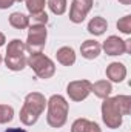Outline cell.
<instances>
[{
	"instance_id": "6da1fadb",
	"label": "cell",
	"mask_w": 131,
	"mask_h": 132,
	"mask_svg": "<svg viewBox=\"0 0 131 132\" xmlns=\"http://www.w3.org/2000/svg\"><path fill=\"white\" fill-rule=\"evenodd\" d=\"M131 112L130 95H116L108 97L102 103V120L110 129H117L122 125L123 115Z\"/></svg>"
},
{
	"instance_id": "7a4b0ae2",
	"label": "cell",
	"mask_w": 131,
	"mask_h": 132,
	"mask_svg": "<svg viewBox=\"0 0 131 132\" xmlns=\"http://www.w3.org/2000/svg\"><path fill=\"white\" fill-rule=\"evenodd\" d=\"M46 108V98L43 94L40 92H30L25 101H23V106L20 109V121L25 125V126H33L37 123L39 117L42 115V112L45 111Z\"/></svg>"
},
{
	"instance_id": "3957f363",
	"label": "cell",
	"mask_w": 131,
	"mask_h": 132,
	"mask_svg": "<svg viewBox=\"0 0 131 132\" xmlns=\"http://www.w3.org/2000/svg\"><path fill=\"white\" fill-rule=\"evenodd\" d=\"M46 108H48V114H46V123L54 128H63L68 120V112H69V103L66 98L60 94H54L46 100Z\"/></svg>"
},
{
	"instance_id": "277c9868",
	"label": "cell",
	"mask_w": 131,
	"mask_h": 132,
	"mask_svg": "<svg viewBox=\"0 0 131 132\" xmlns=\"http://www.w3.org/2000/svg\"><path fill=\"white\" fill-rule=\"evenodd\" d=\"M26 66H30L34 71V74L42 78V80H48L56 74V65L54 62L45 55L43 52H34L30 54L28 60H26Z\"/></svg>"
},
{
	"instance_id": "5b68a950",
	"label": "cell",
	"mask_w": 131,
	"mask_h": 132,
	"mask_svg": "<svg viewBox=\"0 0 131 132\" xmlns=\"http://www.w3.org/2000/svg\"><path fill=\"white\" fill-rule=\"evenodd\" d=\"M48 31L45 25H30L28 37H26V51L30 54L34 52H42V49L46 45Z\"/></svg>"
},
{
	"instance_id": "8992f818",
	"label": "cell",
	"mask_w": 131,
	"mask_h": 132,
	"mask_svg": "<svg viewBox=\"0 0 131 132\" xmlns=\"http://www.w3.org/2000/svg\"><path fill=\"white\" fill-rule=\"evenodd\" d=\"M66 94L72 101H83L91 94V81L90 80H74L66 86Z\"/></svg>"
},
{
	"instance_id": "52a82bcc",
	"label": "cell",
	"mask_w": 131,
	"mask_h": 132,
	"mask_svg": "<svg viewBox=\"0 0 131 132\" xmlns=\"http://www.w3.org/2000/svg\"><path fill=\"white\" fill-rule=\"evenodd\" d=\"M93 5H94V0H72L69 8V20L76 25L82 23L86 19L88 12L91 11Z\"/></svg>"
},
{
	"instance_id": "ba28073f",
	"label": "cell",
	"mask_w": 131,
	"mask_h": 132,
	"mask_svg": "<svg viewBox=\"0 0 131 132\" xmlns=\"http://www.w3.org/2000/svg\"><path fill=\"white\" fill-rule=\"evenodd\" d=\"M102 49L105 51L106 55H111V57L127 54V51H125V40H122V38L117 37V35H110V37H106V40H105L103 45H102Z\"/></svg>"
},
{
	"instance_id": "9c48e42d",
	"label": "cell",
	"mask_w": 131,
	"mask_h": 132,
	"mask_svg": "<svg viewBox=\"0 0 131 132\" xmlns=\"http://www.w3.org/2000/svg\"><path fill=\"white\" fill-rule=\"evenodd\" d=\"M106 77H108V81H113V83H122L125 78H127V66L123 63H119V62H113L106 66V71H105Z\"/></svg>"
},
{
	"instance_id": "30bf717a",
	"label": "cell",
	"mask_w": 131,
	"mask_h": 132,
	"mask_svg": "<svg viewBox=\"0 0 131 132\" xmlns=\"http://www.w3.org/2000/svg\"><path fill=\"white\" fill-rule=\"evenodd\" d=\"M102 52V45L96 40H85L80 45V54L86 60H94L97 59Z\"/></svg>"
},
{
	"instance_id": "8fae6325",
	"label": "cell",
	"mask_w": 131,
	"mask_h": 132,
	"mask_svg": "<svg viewBox=\"0 0 131 132\" xmlns=\"http://www.w3.org/2000/svg\"><path fill=\"white\" fill-rule=\"evenodd\" d=\"M71 132H102V129L96 121L86 118H77L71 125Z\"/></svg>"
},
{
	"instance_id": "7c38bea8",
	"label": "cell",
	"mask_w": 131,
	"mask_h": 132,
	"mask_svg": "<svg viewBox=\"0 0 131 132\" xmlns=\"http://www.w3.org/2000/svg\"><path fill=\"white\" fill-rule=\"evenodd\" d=\"M91 92L97 97V98H108L113 92V85L108 80H99L96 83H91Z\"/></svg>"
},
{
	"instance_id": "4fadbf2b",
	"label": "cell",
	"mask_w": 131,
	"mask_h": 132,
	"mask_svg": "<svg viewBox=\"0 0 131 132\" xmlns=\"http://www.w3.org/2000/svg\"><path fill=\"white\" fill-rule=\"evenodd\" d=\"M56 59H57V62H59L60 65L72 66L76 63V52H74V49L69 48V46H62V48L57 49Z\"/></svg>"
},
{
	"instance_id": "5bb4252c",
	"label": "cell",
	"mask_w": 131,
	"mask_h": 132,
	"mask_svg": "<svg viewBox=\"0 0 131 132\" xmlns=\"http://www.w3.org/2000/svg\"><path fill=\"white\" fill-rule=\"evenodd\" d=\"M106 29H108V22L100 15L93 17L88 22V32L93 35H102V34H105Z\"/></svg>"
},
{
	"instance_id": "9a60e30c",
	"label": "cell",
	"mask_w": 131,
	"mask_h": 132,
	"mask_svg": "<svg viewBox=\"0 0 131 132\" xmlns=\"http://www.w3.org/2000/svg\"><path fill=\"white\" fill-rule=\"evenodd\" d=\"M26 60H28L26 55H14V57L6 55L5 57V65H6L8 69L17 72V71H22V69L26 68Z\"/></svg>"
},
{
	"instance_id": "2e32d148",
	"label": "cell",
	"mask_w": 131,
	"mask_h": 132,
	"mask_svg": "<svg viewBox=\"0 0 131 132\" xmlns=\"http://www.w3.org/2000/svg\"><path fill=\"white\" fill-rule=\"evenodd\" d=\"M9 25L19 31L22 29H26L30 26V17L25 15L23 12H12L9 15Z\"/></svg>"
},
{
	"instance_id": "e0dca14e",
	"label": "cell",
	"mask_w": 131,
	"mask_h": 132,
	"mask_svg": "<svg viewBox=\"0 0 131 132\" xmlns=\"http://www.w3.org/2000/svg\"><path fill=\"white\" fill-rule=\"evenodd\" d=\"M25 52H26V45H25V42H22L19 38H12L6 46V55H11V57L25 55Z\"/></svg>"
},
{
	"instance_id": "ac0fdd59",
	"label": "cell",
	"mask_w": 131,
	"mask_h": 132,
	"mask_svg": "<svg viewBox=\"0 0 131 132\" xmlns=\"http://www.w3.org/2000/svg\"><path fill=\"white\" fill-rule=\"evenodd\" d=\"M49 11L56 15H62L66 11V0H48L46 2Z\"/></svg>"
},
{
	"instance_id": "d6986e66",
	"label": "cell",
	"mask_w": 131,
	"mask_h": 132,
	"mask_svg": "<svg viewBox=\"0 0 131 132\" xmlns=\"http://www.w3.org/2000/svg\"><path fill=\"white\" fill-rule=\"evenodd\" d=\"M14 118V109L9 104H0V125H6L12 121Z\"/></svg>"
},
{
	"instance_id": "ffe728a7",
	"label": "cell",
	"mask_w": 131,
	"mask_h": 132,
	"mask_svg": "<svg viewBox=\"0 0 131 132\" xmlns=\"http://www.w3.org/2000/svg\"><path fill=\"white\" fill-rule=\"evenodd\" d=\"M25 2H26V9L30 11V14H35V12L45 11L46 0H25Z\"/></svg>"
},
{
	"instance_id": "44dd1931",
	"label": "cell",
	"mask_w": 131,
	"mask_h": 132,
	"mask_svg": "<svg viewBox=\"0 0 131 132\" xmlns=\"http://www.w3.org/2000/svg\"><path fill=\"white\" fill-rule=\"evenodd\" d=\"M117 29L122 34L130 35L131 34V15H125V17L117 20Z\"/></svg>"
},
{
	"instance_id": "7402d4cb",
	"label": "cell",
	"mask_w": 131,
	"mask_h": 132,
	"mask_svg": "<svg viewBox=\"0 0 131 132\" xmlns=\"http://www.w3.org/2000/svg\"><path fill=\"white\" fill-rule=\"evenodd\" d=\"M46 23H48V14L45 11H40V12L30 15V25H45L46 26Z\"/></svg>"
},
{
	"instance_id": "603a6c76",
	"label": "cell",
	"mask_w": 131,
	"mask_h": 132,
	"mask_svg": "<svg viewBox=\"0 0 131 132\" xmlns=\"http://www.w3.org/2000/svg\"><path fill=\"white\" fill-rule=\"evenodd\" d=\"M16 3V0H0V9H8Z\"/></svg>"
},
{
	"instance_id": "cb8c5ba5",
	"label": "cell",
	"mask_w": 131,
	"mask_h": 132,
	"mask_svg": "<svg viewBox=\"0 0 131 132\" xmlns=\"http://www.w3.org/2000/svg\"><path fill=\"white\" fill-rule=\"evenodd\" d=\"M125 51H127V54H130L131 52V40H125Z\"/></svg>"
},
{
	"instance_id": "d4e9b609",
	"label": "cell",
	"mask_w": 131,
	"mask_h": 132,
	"mask_svg": "<svg viewBox=\"0 0 131 132\" xmlns=\"http://www.w3.org/2000/svg\"><path fill=\"white\" fill-rule=\"evenodd\" d=\"M5 132H28V131H25L22 128H9V129H6Z\"/></svg>"
},
{
	"instance_id": "484cf974",
	"label": "cell",
	"mask_w": 131,
	"mask_h": 132,
	"mask_svg": "<svg viewBox=\"0 0 131 132\" xmlns=\"http://www.w3.org/2000/svg\"><path fill=\"white\" fill-rule=\"evenodd\" d=\"M5 42H6V37H5V34L3 32H0V48L5 45Z\"/></svg>"
},
{
	"instance_id": "4316f807",
	"label": "cell",
	"mask_w": 131,
	"mask_h": 132,
	"mask_svg": "<svg viewBox=\"0 0 131 132\" xmlns=\"http://www.w3.org/2000/svg\"><path fill=\"white\" fill-rule=\"evenodd\" d=\"M119 3H122V5H131V0H119Z\"/></svg>"
},
{
	"instance_id": "83f0119b",
	"label": "cell",
	"mask_w": 131,
	"mask_h": 132,
	"mask_svg": "<svg viewBox=\"0 0 131 132\" xmlns=\"http://www.w3.org/2000/svg\"><path fill=\"white\" fill-rule=\"evenodd\" d=\"M2 62H3V57H2V54H0V65H2Z\"/></svg>"
},
{
	"instance_id": "f1b7e54d",
	"label": "cell",
	"mask_w": 131,
	"mask_h": 132,
	"mask_svg": "<svg viewBox=\"0 0 131 132\" xmlns=\"http://www.w3.org/2000/svg\"><path fill=\"white\" fill-rule=\"evenodd\" d=\"M16 2H23V0H16Z\"/></svg>"
}]
</instances>
